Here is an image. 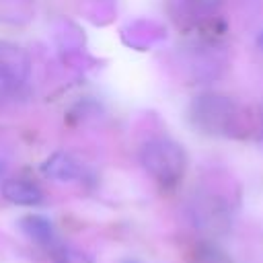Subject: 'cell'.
Segmentation results:
<instances>
[{
    "label": "cell",
    "mask_w": 263,
    "mask_h": 263,
    "mask_svg": "<svg viewBox=\"0 0 263 263\" xmlns=\"http://www.w3.org/2000/svg\"><path fill=\"white\" fill-rule=\"evenodd\" d=\"M140 162L152 179H156L164 187H171L177 185L185 175L187 156L177 142L166 138H154L142 146Z\"/></svg>",
    "instance_id": "obj_1"
},
{
    "label": "cell",
    "mask_w": 263,
    "mask_h": 263,
    "mask_svg": "<svg viewBox=\"0 0 263 263\" xmlns=\"http://www.w3.org/2000/svg\"><path fill=\"white\" fill-rule=\"evenodd\" d=\"M191 117L195 125L208 134H232L240 121V111L228 97L205 92L195 97L191 105Z\"/></svg>",
    "instance_id": "obj_2"
},
{
    "label": "cell",
    "mask_w": 263,
    "mask_h": 263,
    "mask_svg": "<svg viewBox=\"0 0 263 263\" xmlns=\"http://www.w3.org/2000/svg\"><path fill=\"white\" fill-rule=\"evenodd\" d=\"M29 74V55L12 45V43H0V80L8 84H21Z\"/></svg>",
    "instance_id": "obj_3"
},
{
    "label": "cell",
    "mask_w": 263,
    "mask_h": 263,
    "mask_svg": "<svg viewBox=\"0 0 263 263\" xmlns=\"http://www.w3.org/2000/svg\"><path fill=\"white\" fill-rule=\"evenodd\" d=\"M193 218L195 224L203 230H222L228 224V214L224 203H220L216 197H203L199 201H195L193 205Z\"/></svg>",
    "instance_id": "obj_4"
},
{
    "label": "cell",
    "mask_w": 263,
    "mask_h": 263,
    "mask_svg": "<svg viewBox=\"0 0 263 263\" xmlns=\"http://www.w3.org/2000/svg\"><path fill=\"white\" fill-rule=\"evenodd\" d=\"M2 195L6 201L16 203V205H37L43 201V191L25 179H6L0 187Z\"/></svg>",
    "instance_id": "obj_5"
},
{
    "label": "cell",
    "mask_w": 263,
    "mask_h": 263,
    "mask_svg": "<svg viewBox=\"0 0 263 263\" xmlns=\"http://www.w3.org/2000/svg\"><path fill=\"white\" fill-rule=\"evenodd\" d=\"M43 175L55 181H74L80 177V166L78 162L66 154V152H55L43 162Z\"/></svg>",
    "instance_id": "obj_6"
},
{
    "label": "cell",
    "mask_w": 263,
    "mask_h": 263,
    "mask_svg": "<svg viewBox=\"0 0 263 263\" xmlns=\"http://www.w3.org/2000/svg\"><path fill=\"white\" fill-rule=\"evenodd\" d=\"M21 230L35 242L47 245L53 238V226L47 218L43 216H25L21 220Z\"/></svg>",
    "instance_id": "obj_7"
},
{
    "label": "cell",
    "mask_w": 263,
    "mask_h": 263,
    "mask_svg": "<svg viewBox=\"0 0 263 263\" xmlns=\"http://www.w3.org/2000/svg\"><path fill=\"white\" fill-rule=\"evenodd\" d=\"M53 257H55V263H92L86 253H82L74 247H60L53 253Z\"/></svg>",
    "instance_id": "obj_8"
},
{
    "label": "cell",
    "mask_w": 263,
    "mask_h": 263,
    "mask_svg": "<svg viewBox=\"0 0 263 263\" xmlns=\"http://www.w3.org/2000/svg\"><path fill=\"white\" fill-rule=\"evenodd\" d=\"M224 0H187L189 8L197 14V16H205V14H212L214 10H218L222 6Z\"/></svg>",
    "instance_id": "obj_9"
},
{
    "label": "cell",
    "mask_w": 263,
    "mask_h": 263,
    "mask_svg": "<svg viewBox=\"0 0 263 263\" xmlns=\"http://www.w3.org/2000/svg\"><path fill=\"white\" fill-rule=\"evenodd\" d=\"M197 261H199V263H228V261H226L218 251H214V249H205L203 253H199Z\"/></svg>",
    "instance_id": "obj_10"
},
{
    "label": "cell",
    "mask_w": 263,
    "mask_h": 263,
    "mask_svg": "<svg viewBox=\"0 0 263 263\" xmlns=\"http://www.w3.org/2000/svg\"><path fill=\"white\" fill-rule=\"evenodd\" d=\"M127 263H134V261H127Z\"/></svg>",
    "instance_id": "obj_11"
}]
</instances>
